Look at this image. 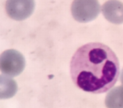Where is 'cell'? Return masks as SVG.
Wrapping results in <instances>:
<instances>
[{
	"instance_id": "6da1fadb",
	"label": "cell",
	"mask_w": 123,
	"mask_h": 108,
	"mask_svg": "<svg viewBox=\"0 0 123 108\" xmlns=\"http://www.w3.org/2000/svg\"><path fill=\"white\" fill-rule=\"evenodd\" d=\"M75 85L87 93L100 94L115 85L120 73L117 55L102 43H88L75 52L70 63Z\"/></svg>"
},
{
	"instance_id": "7a4b0ae2",
	"label": "cell",
	"mask_w": 123,
	"mask_h": 108,
	"mask_svg": "<svg viewBox=\"0 0 123 108\" xmlns=\"http://www.w3.org/2000/svg\"><path fill=\"white\" fill-rule=\"evenodd\" d=\"M25 58L19 51L7 50L0 55V71L8 77L19 75L25 68Z\"/></svg>"
},
{
	"instance_id": "3957f363",
	"label": "cell",
	"mask_w": 123,
	"mask_h": 108,
	"mask_svg": "<svg viewBox=\"0 0 123 108\" xmlns=\"http://www.w3.org/2000/svg\"><path fill=\"white\" fill-rule=\"evenodd\" d=\"M101 6L95 0H78L72 5V13L74 19L80 22H88L99 15Z\"/></svg>"
},
{
	"instance_id": "277c9868",
	"label": "cell",
	"mask_w": 123,
	"mask_h": 108,
	"mask_svg": "<svg viewBox=\"0 0 123 108\" xmlns=\"http://www.w3.org/2000/svg\"><path fill=\"white\" fill-rule=\"evenodd\" d=\"M33 1L24 0V1H16L11 0L7 1L6 3V11L8 15L11 18L18 21H22L28 18L32 13L34 10Z\"/></svg>"
},
{
	"instance_id": "5b68a950",
	"label": "cell",
	"mask_w": 123,
	"mask_h": 108,
	"mask_svg": "<svg viewBox=\"0 0 123 108\" xmlns=\"http://www.w3.org/2000/svg\"><path fill=\"white\" fill-rule=\"evenodd\" d=\"M102 12L107 21L114 24L123 23V3L119 1H107L102 7Z\"/></svg>"
},
{
	"instance_id": "8992f818",
	"label": "cell",
	"mask_w": 123,
	"mask_h": 108,
	"mask_svg": "<svg viewBox=\"0 0 123 108\" xmlns=\"http://www.w3.org/2000/svg\"><path fill=\"white\" fill-rule=\"evenodd\" d=\"M18 91V84L14 79L7 75H0V99L11 98Z\"/></svg>"
},
{
	"instance_id": "52a82bcc",
	"label": "cell",
	"mask_w": 123,
	"mask_h": 108,
	"mask_svg": "<svg viewBox=\"0 0 123 108\" xmlns=\"http://www.w3.org/2000/svg\"><path fill=\"white\" fill-rule=\"evenodd\" d=\"M105 104L107 108H123V85L115 87L107 93Z\"/></svg>"
},
{
	"instance_id": "ba28073f",
	"label": "cell",
	"mask_w": 123,
	"mask_h": 108,
	"mask_svg": "<svg viewBox=\"0 0 123 108\" xmlns=\"http://www.w3.org/2000/svg\"><path fill=\"white\" fill-rule=\"evenodd\" d=\"M121 82H122V83L123 84V69L122 72V75H121Z\"/></svg>"
}]
</instances>
